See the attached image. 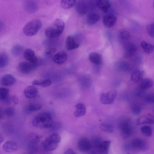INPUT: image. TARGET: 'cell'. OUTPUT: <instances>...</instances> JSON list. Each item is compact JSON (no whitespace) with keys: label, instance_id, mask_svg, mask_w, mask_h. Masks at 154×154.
Returning <instances> with one entry per match:
<instances>
[{"label":"cell","instance_id":"cell-2","mask_svg":"<svg viewBox=\"0 0 154 154\" xmlns=\"http://www.w3.org/2000/svg\"><path fill=\"white\" fill-rule=\"evenodd\" d=\"M65 24L64 22L60 19H57L52 25L46 29L45 34L49 38H56L62 33Z\"/></svg>","mask_w":154,"mask_h":154},{"label":"cell","instance_id":"cell-17","mask_svg":"<svg viewBox=\"0 0 154 154\" xmlns=\"http://www.w3.org/2000/svg\"><path fill=\"white\" fill-rule=\"evenodd\" d=\"M67 55L64 51H61L55 54L53 57V60L55 63L61 64L64 63L66 60Z\"/></svg>","mask_w":154,"mask_h":154},{"label":"cell","instance_id":"cell-9","mask_svg":"<svg viewBox=\"0 0 154 154\" xmlns=\"http://www.w3.org/2000/svg\"><path fill=\"white\" fill-rule=\"evenodd\" d=\"M90 8L88 0H79L76 5V11L79 14H85Z\"/></svg>","mask_w":154,"mask_h":154},{"label":"cell","instance_id":"cell-21","mask_svg":"<svg viewBox=\"0 0 154 154\" xmlns=\"http://www.w3.org/2000/svg\"><path fill=\"white\" fill-rule=\"evenodd\" d=\"M154 123V119L151 115L142 116H140L137 119V125H140Z\"/></svg>","mask_w":154,"mask_h":154},{"label":"cell","instance_id":"cell-8","mask_svg":"<svg viewBox=\"0 0 154 154\" xmlns=\"http://www.w3.org/2000/svg\"><path fill=\"white\" fill-rule=\"evenodd\" d=\"M77 147L80 151L83 152H89L92 149L91 143L85 138H81L79 140Z\"/></svg>","mask_w":154,"mask_h":154},{"label":"cell","instance_id":"cell-45","mask_svg":"<svg viewBox=\"0 0 154 154\" xmlns=\"http://www.w3.org/2000/svg\"><path fill=\"white\" fill-rule=\"evenodd\" d=\"M64 153L65 154H75V153L72 149L70 148L66 150Z\"/></svg>","mask_w":154,"mask_h":154},{"label":"cell","instance_id":"cell-15","mask_svg":"<svg viewBox=\"0 0 154 154\" xmlns=\"http://www.w3.org/2000/svg\"><path fill=\"white\" fill-rule=\"evenodd\" d=\"M19 149L17 143L11 140L6 141L3 146V150L7 152H11L17 150Z\"/></svg>","mask_w":154,"mask_h":154},{"label":"cell","instance_id":"cell-19","mask_svg":"<svg viewBox=\"0 0 154 154\" xmlns=\"http://www.w3.org/2000/svg\"><path fill=\"white\" fill-rule=\"evenodd\" d=\"M74 37L68 36L66 40V46L68 50H71L77 48L79 46V44L76 43Z\"/></svg>","mask_w":154,"mask_h":154},{"label":"cell","instance_id":"cell-38","mask_svg":"<svg viewBox=\"0 0 154 154\" xmlns=\"http://www.w3.org/2000/svg\"><path fill=\"white\" fill-rule=\"evenodd\" d=\"M42 108L41 104L38 103H31L27 107V110L30 112H35L38 110Z\"/></svg>","mask_w":154,"mask_h":154},{"label":"cell","instance_id":"cell-3","mask_svg":"<svg viewBox=\"0 0 154 154\" xmlns=\"http://www.w3.org/2000/svg\"><path fill=\"white\" fill-rule=\"evenodd\" d=\"M42 23L39 19L32 20L27 23L23 29V33L26 36H32L35 35L41 28Z\"/></svg>","mask_w":154,"mask_h":154},{"label":"cell","instance_id":"cell-27","mask_svg":"<svg viewBox=\"0 0 154 154\" xmlns=\"http://www.w3.org/2000/svg\"><path fill=\"white\" fill-rule=\"evenodd\" d=\"M139 84L140 88L142 90H146L152 87L153 85L152 80L149 78L142 79Z\"/></svg>","mask_w":154,"mask_h":154},{"label":"cell","instance_id":"cell-32","mask_svg":"<svg viewBox=\"0 0 154 154\" xmlns=\"http://www.w3.org/2000/svg\"><path fill=\"white\" fill-rule=\"evenodd\" d=\"M76 0H61V7L64 9H68L72 7L74 5Z\"/></svg>","mask_w":154,"mask_h":154},{"label":"cell","instance_id":"cell-13","mask_svg":"<svg viewBox=\"0 0 154 154\" xmlns=\"http://www.w3.org/2000/svg\"><path fill=\"white\" fill-rule=\"evenodd\" d=\"M16 81L15 78L12 75L7 74L3 75L1 79V83L2 85L9 86L13 85Z\"/></svg>","mask_w":154,"mask_h":154},{"label":"cell","instance_id":"cell-39","mask_svg":"<svg viewBox=\"0 0 154 154\" xmlns=\"http://www.w3.org/2000/svg\"><path fill=\"white\" fill-rule=\"evenodd\" d=\"M15 112L14 109L13 107H9L5 111V115L9 117H12L14 116Z\"/></svg>","mask_w":154,"mask_h":154},{"label":"cell","instance_id":"cell-44","mask_svg":"<svg viewBox=\"0 0 154 154\" xmlns=\"http://www.w3.org/2000/svg\"><path fill=\"white\" fill-rule=\"evenodd\" d=\"M11 98V100H12L15 104H17L19 102L17 96L13 95Z\"/></svg>","mask_w":154,"mask_h":154},{"label":"cell","instance_id":"cell-43","mask_svg":"<svg viewBox=\"0 0 154 154\" xmlns=\"http://www.w3.org/2000/svg\"><path fill=\"white\" fill-rule=\"evenodd\" d=\"M55 50L54 48H49L45 51V54L47 55H51L55 51Z\"/></svg>","mask_w":154,"mask_h":154},{"label":"cell","instance_id":"cell-25","mask_svg":"<svg viewBox=\"0 0 154 154\" xmlns=\"http://www.w3.org/2000/svg\"><path fill=\"white\" fill-rule=\"evenodd\" d=\"M89 58L90 61L96 65H100L102 63L101 55L98 53L91 52L89 55Z\"/></svg>","mask_w":154,"mask_h":154},{"label":"cell","instance_id":"cell-42","mask_svg":"<svg viewBox=\"0 0 154 154\" xmlns=\"http://www.w3.org/2000/svg\"><path fill=\"white\" fill-rule=\"evenodd\" d=\"M147 32L151 37H154V23L148 25L146 27Z\"/></svg>","mask_w":154,"mask_h":154},{"label":"cell","instance_id":"cell-34","mask_svg":"<svg viewBox=\"0 0 154 154\" xmlns=\"http://www.w3.org/2000/svg\"><path fill=\"white\" fill-rule=\"evenodd\" d=\"M23 49V47L20 45H14L11 49V52L14 56H18L21 53Z\"/></svg>","mask_w":154,"mask_h":154},{"label":"cell","instance_id":"cell-41","mask_svg":"<svg viewBox=\"0 0 154 154\" xmlns=\"http://www.w3.org/2000/svg\"><path fill=\"white\" fill-rule=\"evenodd\" d=\"M145 100L146 102L149 103H154V94L153 93H151L147 94L145 97Z\"/></svg>","mask_w":154,"mask_h":154},{"label":"cell","instance_id":"cell-24","mask_svg":"<svg viewBox=\"0 0 154 154\" xmlns=\"http://www.w3.org/2000/svg\"><path fill=\"white\" fill-rule=\"evenodd\" d=\"M76 109L74 115L76 117H80L84 116L86 113V109L85 105L83 103H79L75 106Z\"/></svg>","mask_w":154,"mask_h":154},{"label":"cell","instance_id":"cell-37","mask_svg":"<svg viewBox=\"0 0 154 154\" xmlns=\"http://www.w3.org/2000/svg\"><path fill=\"white\" fill-rule=\"evenodd\" d=\"M141 107L140 105L137 103L133 104L131 106V110L132 113L135 115H138L141 112Z\"/></svg>","mask_w":154,"mask_h":154},{"label":"cell","instance_id":"cell-11","mask_svg":"<svg viewBox=\"0 0 154 154\" xmlns=\"http://www.w3.org/2000/svg\"><path fill=\"white\" fill-rule=\"evenodd\" d=\"M23 56L27 61L33 63L38 64V59L32 49L28 48L25 50L23 52Z\"/></svg>","mask_w":154,"mask_h":154},{"label":"cell","instance_id":"cell-4","mask_svg":"<svg viewBox=\"0 0 154 154\" xmlns=\"http://www.w3.org/2000/svg\"><path fill=\"white\" fill-rule=\"evenodd\" d=\"M60 135L57 134H53L48 137L43 143L44 149L47 151H51L56 149L61 141Z\"/></svg>","mask_w":154,"mask_h":154},{"label":"cell","instance_id":"cell-31","mask_svg":"<svg viewBox=\"0 0 154 154\" xmlns=\"http://www.w3.org/2000/svg\"><path fill=\"white\" fill-rule=\"evenodd\" d=\"M9 63V58L5 53H0V68L6 66Z\"/></svg>","mask_w":154,"mask_h":154},{"label":"cell","instance_id":"cell-48","mask_svg":"<svg viewBox=\"0 0 154 154\" xmlns=\"http://www.w3.org/2000/svg\"><path fill=\"white\" fill-rule=\"evenodd\" d=\"M4 140V139L3 137L0 134V144H1Z\"/></svg>","mask_w":154,"mask_h":154},{"label":"cell","instance_id":"cell-26","mask_svg":"<svg viewBox=\"0 0 154 154\" xmlns=\"http://www.w3.org/2000/svg\"><path fill=\"white\" fill-rule=\"evenodd\" d=\"M143 75V71L139 69H136L134 70L131 73V79L134 82H139L142 79Z\"/></svg>","mask_w":154,"mask_h":154},{"label":"cell","instance_id":"cell-18","mask_svg":"<svg viewBox=\"0 0 154 154\" xmlns=\"http://www.w3.org/2000/svg\"><path fill=\"white\" fill-rule=\"evenodd\" d=\"M137 47L136 45L131 42L128 43L125 46V55L127 57L133 55L136 52Z\"/></svg>","mask_w":154,"mask_h":154},{"label":"cell","instance_id":"cell-30","mask_svg":"<svg viewBox=\"0 0 154 154\" xmlns=\"http://www.w3.org/2000/svg\"><path fill=\"white\" fill-rule=\"evenodd\" d=\"M115 66L118 70L121 72H127L130 69L128 63L124 61H120L117 63Z\"/></svg>","mask_w":154,"mask_h":154},{"label":"cell","instance_id":"cell-22","mask_svg":"<svg viewBox=\"0 0 154 154\" xmlns=\"http://www.w3.org/2000/svg\"><path fill=\"white\" fill-rule=\"evenodd\" d=\"M110 144V141L109 140L101 141L97 149L99 153L102 154H108Z\"/></svg>","mask_w":154,"mask_h":154},{"label":"cell","instance_id":"cell-16","mask_svg":"<svg viewBox=\"0 0 154 154\" xmlns=\"http://www.w3.org/2000/svg\"><path fill=\"white\" fill-rule=\"evenodd\" d=\"M9 94V90L8 89L0 88V101L5 103H10L11 100Z\"/></svg>","mask_w":154,"mask_h":154},{"label":"cell","instance_id":"cell-12","mask_svg":"<svg viewBox=\"0 0 154 154\" xmlns=\"http://www.w3.org/2000/svg\"><path fill=\"white\" fill-rule=\"evenodd\" d=\"M117 20V18L115 15L109 14L104 16L103 19V23L106 27L110 28L114 26Z\"/></svg>","mask_w":154,"mask_h":154},{"label":"cell","instance_id":"cell-5","mask_svg":"<svg viewBox=\"0 0 154 154\" xmlns=\"http://www.w3.org/2000/svg\"><path fill=\"white\" fill-rule=\"evenodd\" d=\"M117 94L115 90H111L107 93L102 94L100 98L101 103L105 105L112 104Z\"/></svg>","mask_w":154,"mask_h":154},{"label":"cell","instance_id":"cell-10","mask_svg":"<svg viewBox=\"0 0 154 154\" xmlns=\"http://www.w3.org/2000/svg\"><path fill=\"white\" fill-rule=\"evenodd\" d=\"M131 145L134 148L141 151H144L147 149L146 142L140 138H136L131 143Z\"/></svg>","mask_w":154,"mask_h":154},{"label":"cell","instance_id":"cell-47","mask_svg":"<svg viewBox=\"0 0 154 154\" xmlns=\"http://www.w3.org/2000/svg\"><path fill=\"white\" fill-rule=\"evenodd\" d=\"M3 112L2 109L0 107V120H1L2 118Z\"/></svg>","mask_w":154,"mask_h":154},{"label":"cell","instance_id":"cell-28","mask_svg":"<svg viewBox=\"0 0 154 154\" xmlns=\"http://www.w3.org/2000/svg\"><path fill=\"white\" fill-rule=\"evenodd\" d=\"M99 19V16L97 13H92L89 14L87 18L86 22L89 25H92L98 21Z\"/></svg>","mask_w":154,"mask_h":154},{"label":"cell","instance_id":"cell-6","mask_svg":"<svg viewBox=\"0 0 154 154\" xmlns=\"http://www.w3.org/2000/svg\"><path fill=\"white\" fill-rule=\"evenodd\" d=\"M119 129L122 137L127 138L130 136L132 133L130 121L128 120H124L120 123Z\"/></svg>","mask_w":154,"mask_h":154},{"label":"cell","instance_id":"cell-29","mask_svg":"<svg viewBox=\"0 0 154 154\" xmlns=\"http://www.w3.org/2000/svg\"><path fill=\"white\" fill-rule=\"evenodd\" d=\"M141 45L143 50L146 53L150 54L152 53L154 51V46L152 44L145 41H143Z\"/></svg>","mask_w":154,"mask_h":154},{"label":"cell","instance_id":"cell-36","mask_svg":"<svg viewBox=\"0 0 154 154\" xmlns=\"http://www.w3.org/2000/svg\"><path fill=\"white\" fill-rule=\"evenodd\" d=\"M141 131L142 134L146 137H150L152 134V128L149 126L145 125L142 127L141 128Z\"/></svg>","mask_w":154,"mask_h":154},{"label":"cell","instance_id":"cell-23","mask_svg":"<svg viewBox=\"0 0 154 154\" xmlns=\"http://www.w3.org/2000/svg\"><path fill=\"white\" fill-rule=\"evenodd\" d=\"M97 5L102 11L106 12L110 8L111 4L109 0H97Z\"/></svg>","mask_w":154,"mask_h":154},{"label":"cell","instance_id":"cell-46","mask_svg":"<svg viewBox=\"0 0 154 154\" xmlns=\"http://www.w3.org/2000/svg\"><path fill=\"white\" fill-rule=\"evenodd\" d=\"M5 25L4 23L0 20V32L2 31L4 29Z\"/></svg>","mask_w":154,"mask_h":154},{"label":"cell","instance_id":"cell-7","mask_svg":"<svg viewBox=\"0 0 154 154\" xmlns=\"http://www.w3.org/2000/svg\"><path fill=\"white\" fill-rule=\"evenodd\" d=\"M37 66V64L31 63L28 61H22L18 65L19 71L23 74H28L35 69Z\"/></svg>","mask_w":154,"mask_h":154},{"label":"cell","instance_id":"cell-14","mask_svg":"<svg viewBox=\"0 0 154 154\" xmlns=\"http://www.w3.org/2000/svg\"><path fill=\"white\" fill-rule=\"evenodd\" d=\"M25 97L28 99H33L36 98L38 94L37 88L33 85H29L26 87L24 91Z\"/></svg>","mask_w":154,"mask_h":154},{"label":"cell","instance_id":"cell-20","mask_svg":"<svg viewBox=\"0 0 154 154\" xmlns=\"http://www.w3.org/2000/svg\"><path fill=\"white\" fill-rule=\"evenodd\" d=\"M24 6L25 10L29 13L34 12L37 8V5L34 0H26Z\"/></svg>","mask_w":154,"mask_h":154},{"label":"cell","instance_id":"cell-40","mask_svg":"<svg viewBox=\"0 0 154 154\" xmlns=\"http://www.w3.org/2000/svg\"><path fill=\"white\" fill-rule=\"evenodd\" d=\"M131 37L130 32L127 31H123L120 34V37L121 39L123 40L128 39Z\"/></svg>","mask_w":154,"mask_h":154},{"label":"cell","instance_id":"cell-35","mask_svg":"<svg viewBox=\"0 0 154 154\" xmlns=\"http://www.w3.org/2000/svg\"><path fill=\"white\" fill-rule=\"evenodd\" d=\"M100 128L102 131L109 133H112L114 130L113 126L108 123H101L100 125Z\"/></svg>","mask_w":154,"mask_h":154},{"label":"cell","instance_id":"cell-33","mask_svg":"<svg viewBox=\"0 0 154 154\" xmlns=\"http://www.w3.org/2000/svg\"><path fill=\"white\" fill-rule=\"evenodd\" d=\"M51 84V82L49 79H46L42 81L35 80L32 82L34 85L40 86L43 87H47L49 86Z\"/></svg>","mask_w":154,"mask_h":154},{"label":"cell","instance_id":"cell-1","mask_svg":"<svg viewBox=\"0 0 154 154\" xmlns=\"http://www.w3.org/2000/svg\"><path fill=\"white\" fill-rule=\"evenodd\" d=\"M53 122L51 114L48 112H43L39 113L33 119L32 124L35 127L45 129L51 127Z\"/></svg>","mask_w":154,"mask_h":154}]
</instances>
